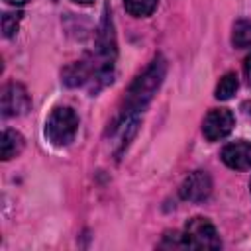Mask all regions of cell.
Here are the masks:
<instances>
[{
    "label": "cell",
    "instance_id": "13",
    "mask_svg": "<svg viewBox=\"0 0 251 251\" xmlns=\"http://www.w3.org/2000/svg\"><path fill=\"white\" fill-rule=\"evenodd\" d=\"M245 75H247V80L251 82V55L245 59Z\"/></svg>",
    "mask_w": 251,
    "mask_h": 251
},
{
    "label": "cell",
    "instance_id": "9",
    "mask_svg": "<svg viewBox=\"0 0 251 251\" xmlns=\"http://www.w3.org/2000/svg\"><path fill=\"white\" fill-rule=\"evenodd\" d=\"M231 43L237 49H245V47L251 45V22L249 20H237L233 24Z\"/></svg>",
    "mask_w": 251,
    "mask_h": 251
},
{
    "label": "cell",
    "instance_id": "6",
    "mask_svg": "<svg viewBox=\"0 0 251 251\" xmlns=\"http://www.w3.org/2000/svg\"><path fill=\"white\" fill-rule=\"evenodd\" d=\"M29 108V96L27 90L20 82H10L2 88V116H22Z\"/></svg>",
    "mask_w": 251,
    "mask_h": 251
},
{
    "label": "cell",
    "instance_id": "10",
    "mask_svg": "<svg viewBox=\"0 0 251 251\" xmlns=\"http://www.w3.org/2000/svg\"><path fill=\"white\" fill-rule=\"evenodd\" d=\"M237 86H239V80H237V75L235 73H226L218 86H216V98L218 100H229L235 92H237Z\"/></svg>",
    "mask_w": 251,
    "mask_h": 251
},
{
    "label": "cell",
    "instance_id": "7",
    "mask_svg": "<svg viewBox=\"0 0 251 251\" xmlns=\"http://www.w3.org/2000/svg\"><path fill=\"white\" fill-rule=\"evenodd\" d=\"M220 157H222V161H224L229 169L247 171V169H251V143L245 141V139L227 143V145L222 149V155H220Z\"/></svg>",
    "mask_w": 251,
    "mask_h": 251
},
{
    "label": "cell",
    "instance_id": "3",
    "mask_svg": "<svg viewBox=\"0 0 251 251\" xmlns=\"http://www.w3.org/2000/svg\"><path fill=\"white\" fill-rule=\"evenodd\" d=\"M182 243L184 247H190V249H220L222 247V241H220V235L214 224L208 218H200V216L186 222Z\"/></svg>",
    "mask_w": 251,
    "mask_h": 251
},
{
    "label": "cell",
    "instance_id": "2",
    "mask_svg": "<svg viewBox=\"0 0 251 251\" xmlns=\"http://www.w3.org/2000/svg\"><path fill=\"white\" fill-rule=\"evenodd\" d=\"M76 129H78V116L69 106L53 108V112L45 122V137L57 147L69 145L75 139Z\"/></svg>",
    "mask_w": 251,
    "mask_h": 251
},
{
    "label": "cell",
    "instance_id": "11",
    "mask_svg": "<svg viewBox=\"0 0 251 251\" xmlns=\"http://www.w3.org/2000/svg\"><path fill=\"white\" fill-rule=\"evenodd\" d=\"M124 6L127 14L135 18H145L153 14V10L157 8V0H124Z\"/></svg>",
    "mask_w": 251,
    "mask_h": 251
},
{
    "label": "cell",
    "instance_id": "16",
    "mask_svg": "<svg viewBox=\"0 0 251 251\" xmlns=\"http://www.w3.org/2000/svg\"><path fill=\"white\" fill-rule=\"evenodd\" d=\"M249 186H251V182H249Z\"/></svg>",
    "mask_w": 251,
    "mask_h": 251
},
{
    "label": "cell",
    "instance_id": "8",
    "mask_svg": "<svg viewBox=\"0 0 251 251\" xmlns=\"http://www.w3.org/2000/svg\"><path fill=\"white\" fill-rule=\"evenodd\" d=\"M22 149H24V137H22V133H18L16 129H4L2 141H0V157L4 161H8V159L16 157Z\"/></svg>",
    "mask_w": 251,
    "mask_h": 251
},
{
    "label": "cell",
    "instance_id": "1",
    "mask_svg": "<svg viewBox=\"0 0 251 251\" xmlns=\"http://www.w3.org/2000/svg\"><path fill=\"white\" fill-rule=\"evenodd\" d=\"M165 73H167V63L161 55H157L151 61V65L127 88L126 98H124V106L120 112V120L137 118V114L145 110V106L153 100L155 92L159 90V86L165 78Z\"/></svg>",
    "mask_w": 251,
    "mask_h": 251
},
{
    "label": "cell",
    "instance_id": "4",
    "mask_svg": "<svg viewBox=\"0 0 251 251\" xmlns=\"http://www.w3.org/2000/svg\"><path fill=\"white\" fill-rule=\"evenodd\" d=\"M235 118L227 108H216L210 110L202 122V133L208 141H220L233 129Z\"/></svg>",
    "mask_w": 251,
    "mask_h": 251
},
{
    "label": "cell",
    "instance_id": "5",
    "mask_svg": "<svg viewBox=\"0 0 251 251\" xmlns=\"http://www.w3.org/2000/svg\"><path fill=\"white\" fill-rule=\"evenodd\" d=\"M212 194V178L206 171L190 173L180 184V198L188 202H204Z\"/></svg>",
    "mask_w": 251,
    "mask_h": 251
},
{
    "label": "cell",
    "instance_id": "12",
    "mask_svg": "<svg viewBox=\"0 0 251 251\" xmlns=\"http://www.w3.org/2000/svg\"><path fill=\"white\" fill-rule=\"evenodd\" d=\"M20 20H22V14L20 12H6L2 16V31H4L6 37H12L18 31Z\"/></svg>",
    "mask_w": 251,
    "mask_h": 251
},
{
    "label": "cell",
    "instance_id": "15",
    "mask_svg": "<svg viewBox=\"0 0 251 251\" xmlns=\"http://www.w3.org/2000/svg\"><path fill=\"white\" fill-rule=\"evenodd\" d=\"M75 4H80V6H88V4H92L94 0H73Z\"/></svg>",
    "mask_w": 251,
    "mask_h": 251
},
{
    "label": "cell",
    "instance_id": "14",
    "mask_svg": "<svg viewBox=\"0 0 251 251\" xmlns=\"http://www.w3.org/2000/svg\"><path fill=\"white\" fill-rule=\"evenodd\" d=\"M8 4H12V6H24V4H27L29 0H6Z\"/></svg>",
    "mask_w": 251,
    "mask_h": 251
}]
</instances>
